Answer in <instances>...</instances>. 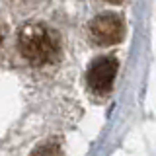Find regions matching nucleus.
Masks as SVG:
<instances>
[{
	"label": "nucleus",
	"mask_w": 156,
	"mask_h": 156,
	"mask_svg": "<svg viewBox=\"0 0 156 156\" xmlns=\"http://www.w3.org/2000/svg\"><path fill=\"white\" fill-rule=\"evenodd\" d=\"M18 49L29 65L43 66L47 62H53L58 57L61 41L58 35L45 23H27L22 27L18 37Z\"/></svg>",
	"instance_id": "obj_1"
},
{
	"label": "nucleus",
	"mask_w": 156,
	"mask_h": 156,
	"mask_svg": "<svg viewBox=\"0 0 156 156\" xmlns=\"http://www.w3.org/2000/svg\"><path fill=\"white\" fill-rule=\"evenodd\" d=\"M31 156H65V154H62V150L58 148L57 144H53V143H47V144H41V146H37V148L31 152Z\"/></svg>",
	"instance_id": "obj_4"
},
{
	"label": "nucleus",
	"mask_w": 156,
	"mask_h": 156,
	"mask_svg": "<svg viewBox=\"0 0 156 156\" xmlns=\"http://www.w3.org/2000/svg\"><path fill=\"white\" fill-rule=\"evenodd\" d=\"M125 35V23L121 16L111 12L100 14L90 22V37L98 45H115Z\"/></svg>",
	"instance_id": "obj_2"
},
{
	"label": "nucleus",
	"mask_w": 156,
	"mask_h": 156,
	"mask_svg": "<svg viewBox=\"0 0 156 156\" xmlns=\"http://www.w3.org/2000/svg\"><path fill=\"white\" fill-rule=\"evenodd\" d=\"M117 74V61L113 57H100L88 68V86L98 94H105L113 86V78Z\"/></svg>",
	"instance_id": "obj_3"
},
{
	"label": "nucleus",
	"mask_w": 156,
	"mask_h": 156,
	"mask_svg": "<svg viewBox=\"0 0 156 156\" xmlns=\"http://www.w3.org/2000/svg\"><path fill=\"white\" fill-rule=\"evenodd\" d=\"M0 41H2V33H0Z\"/></svg>",
	"instance_id": "obj_5"
}]
</instances>
